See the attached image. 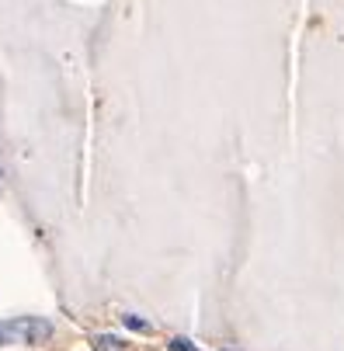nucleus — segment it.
<instances>
[{"mask_svg": "<svg viewBox=\"0 0 344 351\" xmlns=\"http://www.w3.org/2000/svg\"><path fill=\"white\" fill-rule=\"evenodd\" d=\"M0 195H4V191H0Z\"/></svg>", "mask_w": 344, "mask_h": 351, "instance_id": "8", "label": "nucleus"}, {"mask_svg": "<svg viewBox=\"0 0 344 351\" xmlns=\"http://www.w3.org/2000/svg\"><path fill=\"white\" fill-rule=\"evenodd\" d=\"M129 351H136V348H129Z\"/></svg>", "mask_w": 344, "mask_h": 351, "instance_id": "7", "label": "nucleus"}, {"mask_svg": "<svg viewBox=\"0 0 344 351\" xmlns=\"http://www.w3.org/2000/svg\"><path fill=\"white\" fill-rule=\"evenodd\" d=\"M87 341H90V351H129V348H136L129 334H112V330H97Z\"/></svg>", "mask_w": 344, "mask_h": 351, "instance_id": "3", "label": "nucleus"}, {"mask_svg": "<svg viewBox=\"0 0 344 351\" xmlns=\"http://www.w3.org/2000/svg\"><path fill=\"white\" fill-rule=\"evenodd\" d=\"M164 351H206V348L195 344L188 334H167L164 337Z\"/></svg>", "mask_w": 344, "mask_h": 351, "instance_id": "4", "label": "nucleus"}, {"mask_svg": "<svg viewBox=\"0 0 344 351\" xmlns=\"http://www.w3.org/2000/svg\"><path fill=\"white\" fill-rule=\"evenodd\" d=\"M60 327L49 317H8L0 320V348H49Z\"/></svg>", "mask_w": 344, "mask_h": 351, "instance_id": "1", "label": "nucleus"}, {"mask_svg": "<svg viewBox=\"0 0 344 351\" xmlns=\"http://www.w3.org/2000/svg\"><path fill=\"white\" fill-rule=\"evenodd\" d=\"M0 178H4V167H0Z\"/></svg>", "mask_w": 344, "mask_h": 351, "instance_id": "6", "label": "nucleus"}, {"mask_svg": "<svg viewBox=\"0 0 344 351\" xmlns=\"http://www.w3.org/2000/svg\"><path fill=\"white\" fill-rule=\"evenodd\" d=\"M119 327L132 337H157V324L150 317H143V313H132V310L119 313Z\"/></svg>", "mask_w": 344, "mask_h": 351, "instance_id": "2", "label": "nucleus"}, {"mask_svg": "<svg viewBox=\"0 0 344 351\" xmlns=\"http://www.w3.org/2000/svg\"><path fill=\"white\" fill-rule=\"evenodd\" d=\"M219 351H236V348H219Z\"/></svg>", "mask_w": 344, "mask_h": 351, "instance_id": "5", "label": "nucleus"}]
</instances>
